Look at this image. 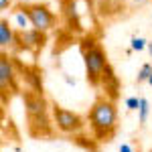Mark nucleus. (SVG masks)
Listing matches in <instances>:
<instances>
[{
	"mask_svg": "<svg viewBox=\"0 0 152 152\" xmlns=\"http://www.w3.org/2000/svg\"><path fill=\"white\" fill-rule=\"evenodd\" d=\"M12 8V0H0V10H10Z\"/></svg>",
	"mask_w": 152,
	"mask_h": 152,
	"instance_id": "nucleus-14",
	"label": "nucleus"
},
{
	"mask_svg": "<svg viewBox=\"0 0 152 152\" xmlns=\"http://www.w3.org/2000/svg\"><path fill=\"white\" fill-rule=\"evenodd\" d=\"M0 89H2V102L6 99V94L16 91V73L12 67V59L6 55V51L0 53Z\"/></svg>",
	"mask_w": 152,
	"mask_h": 152,
	"instance_id": "nucleus-6",
	"label": "nucleus"
},
{
	"mask_svg": "<svg viewBox=\"0 0 152 152\" xmlns=\"http://www.w3.org/2000/svg\"><path fill=\"white\" fill-rule=\"evenodd\" d=\"M91 134L97 142H110L118 132V107L116 102L107 95H102L94 102L87 114Z\"/></svg>",
	"mask_w": 152,
	"mask_h": 152,
	"instance_id": "nucleus-1",
	"label": "nucleus"
},
{
	"mask_svg": "<svg viewBox=\"0 0 152 152\" xmlns=\"http://www.w3.org/2000/svg\"><path fill=\"white\" fill-rule=\"evenodd\" d=\"M134 2H144V0H134Z\"/></svg>",
	"mask_w": 152,
	"mask_h": 152,
	"instance_id": "nucleus-18",
	"label": "nucleus"
},
{
	"mask_svg": "<svg viewBox=\"0 0 152 152\" xmlns=\"http://www.w3.org/2000/svg\"><path fill=\"white\" fill-rule=\"evenodd\" d=\"M18 6L26 12V16H28L31 24H33V28H37V31L47 33V31H51V28L57 24L55 12L51 10L49 4H45V2H23V4H18Z\"/></svg>",
	"mask_w": 152,
	"mask_h": 152,
	"instance_id": "nucleus-4",
	"label": "nucleus"
},
{
	"mask_svg": "<svg viewBox=\"0 0 152 152\" xmlns=\"http://www.w3.org/2000/svg\"><path fill=\"white\" fill-rule=\"evenodd\" d=\"M99 85L104 87L105 95H107L110 99L116 102L118 91H120V79H118V75L114 73L112 65H107V69H105V73H104V77H102V83H99Z\"/></svg>",
	"mask_w": 152,
	"mask_h": 152,
	"instance_id": "nucleus-8",
	"label": "nucleus"
},
{
	"mask_svg": "<svg viewBox=\"0 0 152 152\" xmlns=\"http://www.w3.org/2000/svg\"><path fill=\"white\" fill-rule=\"evenodd\" d=\"M148 83H150V85H152V75H150V79H148Z\"/></svg>",
	"mask_w": 152,
	"mask_h": 152,
	"instance_id": "nucleus-17",
	"label": "nucleus"
},
{
	"mask_svg": "<svg viewBox=\"0 0 152 152\" xmlns=\"http://www.w3.org/2000/svg\"><path fill=\"white\" fill-rule=\"evenodd\" d=\"M81 55H83V65H85L87 83L94 85V87H99L102 77H104L105 69H107V65H110L104 47H102L99 43H95V41H85L81 45Z\"/></svg>",
	"mask_w": 152,
	"mask_h": 152,
	"instance_id": "nucleus-3",
	"label": "nucleus"
},
{
	"mask_svg": "<svg viewBox=\"0 0 152 152\" xmlns=\"http://www.w3.org/2000/svg\"><path fill=\"white\" fill-rule=\"evenodd\" d=\"M138 107H140V97H128L126 99V110L128 112H138Z\"/></svg>",
	"mask_w": 152,
	"mask_h": 152,
	"instance_id": "nucleus-13",
	"label": "nucleus"
},
{
	"mask_svg": "<svg viewBox=\"0 0 152 152\" xmlns=\"http://www.w3.org/2000/svg\"><path fill=\"white\" fill-rule=\"evenodd\" d=\"M148 53H150V57H152V41H148Z\"/></svg>",
	"mask_w": 152,
	"mask_h": 152,
	"instance_id": "nucleus-16",
	"label": "nucleus"
},
{
	"mask_svg": "<svg viewBox=\"0 0 152 152\" xmlns=\"http://www.w3.org/2000/svg\"><path fill=\"white\" fill-rule=\"evenodd\" d=\"M150 75H152V65H150V63H144V65L140 67V71H138L136 83H148Z\"/></svg>",
	"mask_w": 152,
	"mask_h": 152,
	"instance_id": "nucleus-11",
	"label": "nucleus"
},
{
	"mask_svg": "<svg viewBox=\"0 0 152 152\" xmlns=\"http://www.w3.org/2000/svg\"><path fill=\"white\" fill-rule=\"evenodd\" d=\"M150 152H152V150H150Z\"/></svg>",
	"mask_w": 152,
	"mask_h": 152,
	"instance_id": "nucleus-19",
	"label": "nucleus"
},
{
	"mask_svg": "<svg viewBox=\"0 0 152 152\" xmlns=\"http://www.w3.org/2000/svg\"><path fill=\"white\" fill-rule=\"evenodd\" d=\"M130 49L140 53V51H144V49H148V41H146V39H142V37H134V39H132V45H130Z\"/></svg>",
	"mask_w": 152,
	"mask_h": 152,
	"instance_id": "nucleus-12",
	"label": "nucleus"
},
{
	"mask_svg": "<svg viewBox=\"0 0 152 152\" xmlns=\"http://www.w3.org/2000/svg\"><path fill=\"white\" fill-rule=\"evenodd\" d=\"M51 116L53 124L63 134H77L85 128V120L77 112H71L67 107H61L59 104H51Z\"/></svg>",
	"mask_w": 152,
	"mask_h": 152,
	"instance_id": "nucleus-5",
	"label": "nucleus"
},
{
	"mask_svg": "<svg viewBox=\"0 0 152 152\" xmlns=\"http://www.w3.org/2000/svg\"><path fill=\"white\" fill-rule=\"evenodd\" d=\"M26 120H28V132L33 136H51L53 134V116L51 107L47 105L41 91H24L23 94Z\"/></svg>",
	"mask_w": 152,
	"mask_h": 152,
	"instance_id": "nucleus-2",
	"label": "nucleus"
},
{
	"mask_svg": "<svg viewBox=\"0 0 152 152\" xmlns=\"http://www.w3.org/2000/svg\"><path fill=\"white\" fill-rule=\"evenodd\" d=\"M45 41H47V35L43 31H37V28H26V31H16V43H20V47L24 49H33V51H39V49L45 47Z\"/></svg>",
	"mask_w": 152,
	"mask_h": 152,
	"instance_id": "nucleus-7",
	"label": "nucleus"
},
{
	"mask_svg": "<svg viewBox=\"0 0 152 152\" xmlns=\"http://www.w3.org/2000/svg\"><path fill=\"white\" fill-rule=\"evenodd\" d=\"M120 152H136V150L130 146L128 142H122V144H120Z\"/></svg>",
	"mask_w": 152,
	"mask_h": 152,
	"instance_id": "nucleus-15",
	"label": "nucleus"
},
{
	"mask_svg": "<svg viewBox=\"0 0 152 152\" xmlns=\"http://www.w3.org/2000/svg\"><path fill=\"white\" fill-rule=\"evenodd\" d=\"M16 43V31L12 26L10 18H2L0 20V49L6 51Z\"/></svg>",
	"mask_w": 152,
	"mask_h": 152,
	"instance_id": "nucleus-9",
	"label": "nucleus"
},
{
	"mask_svg": "<svg viewBox=\"0 0 152 152\" xmlns=\"http://www.w3.org/2000/svg\"><path fill=\"white\" fill-rule=\"evenodd\" d=\"M148 114H150V104L146 97H140V107H138V124L140 126L148 122Z\"/></svg>",
	"mask_w": 152,
	"mask_h": 152,
	"instance_id": "nucleus-10",
	"label": "nucleus"
}]
</instances>
